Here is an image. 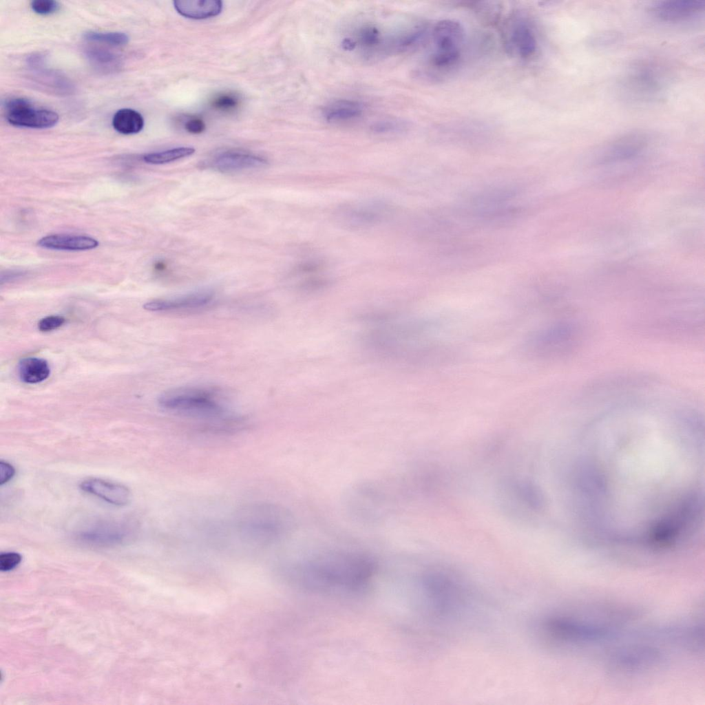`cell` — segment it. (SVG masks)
Masks as SVG:
<instances>
[{"mask_svg":"<svg viewBox=\"0 0 705 705\" xmlns=\"http://www.w3.org/2000/svg\"><path fill=\"white\" fill-rule=\"evenodd\" d=\"M374 559L366 554L330 550L308 556L295 569L297 582L306 590L331 595H355L365 590L376 573Z\"/></svg>","mask_w":705,"mask_h":705,"instance_id":"obj_1","label":"cell"},{"mask_svg":"<svg viewBox=\"0 0 705 705\" xmlns=\"http://www.w3.org/2000/svg\"><path fill=\"white\" fill-rule=\"evenodd\" d=\"M343 506L353 520L364 525H376L392 516L399 503L390 483L364 480L346 490Z\"/></svg>","mask_w":705,"mask_h":705,"instance_id":"obj_2","label":"cell"},{"mask_svg":"<svg viewBox=\"0 0 705 705\" xmlns=\"http://www.w3.org/2000/svg\"><path fill=\"white\" fill-rule=\"evenodd\" d=\"M432 50L429 63L440 74L453 70L462 54L465 31L462 25L453 19L438 21L430 32Z\"/></svg>","mask_w":705,"mask_h":705,"instance_id":"obj_3","label":"cell"},{"mask_svg":"<svg viewBox=\"0 0 705 705\" xmlns=\"http://www.w3.org/2000/svg\"><path fill=\"white\" fill-rule=\"evenodd\" d=\"M240 523L249 534L270 539L289 534L295 526L292 514L286 508L273 504L255 505L244 509Z\"/></svg>","mask_w":705,"mask_h":705,"instance_id":"obj_4","label":"cell"},{"mask_svg":"<svg viewBox=\"0 0 705 705\" xmlns=\"http://www.w3.org/2000/svg\"><path fill=\"white\" fill-rule=\"evenodd\" d=\"M162 409L189 416L214 418L222 415L224 408L213 393L200 388L168 391L158 399Z\"/></svg>","mask_w":705,"mask_h":705,"instance_id":"obj_5","label":"cell"},{"mask_svg":"<svg viewBox=\"0 0 705 705\" xmlns=\"http://www.w3.org/2000/svg\"><path fill=\"white\" fill-rule=\"evenodd\" d=\"M135 534V526L129 520H98L83 525L76 533L77 539L95 547L116 546L129 541Z\"/></svg>","mask_w":705,"mask_h":705,"instance_id":"obj_6","label":"cell"},{"mask_svg":"<svg viewBox=\"0 0 705 705\" xmlns=\"http://www.w3.org/2000/svg\"><path fill=\"white\" fill-rule=\"evenodd\" d=\"M6 117L14 126L32 129H46L54 126L59 120L56 112L34 107L28 99L12 98L5 105Z\"/></svg>","mask_w":705,"mask_h":705,"instance_id":"obj_7","label":"cell"},{"mask_svg":"<svg viewBox=\"0 0 705 705\" xmlns=\"http://www.w3.org/2000/svg\"><path fill=\"white\" fill-rule=\"evenodd\" d=\"M505 31V44L509 53L520 59H529L538 50L536 32L529 20L523 15L512 18Z\"/></svg>","mask_w":705,"mask_h":705,"instance_id":"obj_8","label":"cell"},{"mask_svg":"<svg viewBox=\"0 0 705 705\" xmlns=\"http://www.w3.org/2000/svg\"><path fill=\"white\" fill-rule=\"evenodd\" d=\"M705 1L700 0H670L654 4L651 12L666 22H681L693 19L704 12Z\"/></svg>","mask_w":705,"mask_h":705,"instance_id":"obj_9","label":"cell"},{"mask_svg":"<svg viewBox=\"0 0 705 705\" xmlns=\"http://www.w3.org/2000/svg\"><path fill=\"white\" fill-rule=\"evenodd\" d=\"M646 138L642 134L631 133L607 144L600 151V162L609 163L631 158L646 147Z\"/></svg>","mask_w":705,"mask_h":705,"instance_id":"obj_10","label":"cell"},{"mask_svg":"<svg viewBox=\"0 0 705 705\" xmlns=\"http://www.w3.org/2000/svg\"><path fill=\"white\" fill-rule=\"evenodd\" d=\"M80 488L88 494L114 505H125L131 499V492L127 487L101 478L85 479L81 483Z\"/></svg>","mask_w":705,"mask_h":705,"instance_id":"obj_11","label":"cell"},{"mask_svg":"<svg viewBox=\"0 0 705 705\" xmlns=\"http://www.w3.org/2000/svg\"><path fill=\"white\" fill-rule=\"evenodd\" d=\"M213 297L211 292L199 291L172 298L151 300L146 302L143 307L153 312L195 309L207 305Z\"/></svg>","mask_w":705,"mask_h":705,"instance_id":"obj_12","label":"cell"},{"mask_svg":"<svg viewBox=\"0 0 705 705\" xmlns=\"http://www.w3.org/2000/svg\"><path fill=\"white\" fill-rule=\"evenodd\" d=\"M267 160L255 154L241 150L224 151L212 160V166L222 172H232L246 169L263 167Z\"/></svg>","mask_w":705,"mask_h":705,"instance_id":"obj_13","label":"cell"},{"mask_svg":"<svg viewBox=\"0 0 705 705\" xmlns=\"http://www.w3.org/2000/svg\"><path fill=\"white\" fill-rule=\"evenodd\" d=\"M173 5L176 12L191 19H207L218 15L222 10L220 0H176Z\"/></svg>","mask_w":705,"mask_h":705,"instance_id":"obj_14","label":"cell"},{"mask_svg":"<svg viewBox=\"0 0 705 705\" xmlns=\"http://www.w3.org/2000/svg\"><path fill=\"white\" fill-rule=\"evenodd\" d=\"M37 244L49 249L84 251L96 248L98 242L96 239L86 235L54 234L41 238Z\"/></svg>","mask_w":705,"mask_h":705,"instance_id":"obj_15","label":"cell"},{"mask_svg":"<svg viewBox=\"0 0 705 705\" xmlns=\"http://www.w3.org/2000/svg\"><path fill=\"white\" fill-rule=\"evenodd\" d=\"M626 88L631 94L646 98L657 92L660 83L654 70L642 66L632 71L626 81Z\"/></svg>","mask_w":705,"mask_h":705,"instance_id":"obj_16","label":"cell"},{"mask_svg":"<svg viewBox=\"0 0 705 705\" xmlns=\"http://www.w3.org/2000/svg\"><path fill=\"white\" fill-rule=\"evenodd\" d=\"M363 112L364 106L359 101L338 99L327 104L322 109V115L328 122H345L357 118Z\"/></svg>","mask_w":705,"mask_h":705,"instance_id":"obj_17","label":"cell"},{"mask_svg":"<svg viewBox=\"0 0 705 705\" xmlns=\"http://www.w3.org/2000/svg\"><path fill=\"white\" fill-rule=\"evenodd\" d=\"M85 56L94 69L105 74L116 72L123 65L118 54L103 48L90 47L85 50Z\"/></svg>","mask_w":705,"mask_h":705,"instance_id":"obj_18","label":"cell"},{"mask_svg":"<svg viewBox=\"0 0 705 705\" xmlns=\"http://www.w3.org/2000/svg\"><path fill=\"white\" fill-rule=\"evenodd\" d=\"M18 372L23 382L37 383L49 377L50 369L48 362L43 359L26 357L19 363Z\"/></svg>","mask_w":705,"mask_h":705,"instance_id":"obj_19","label":"cell"},{"mask_svg":"<svg viewBox=\"0 0 705 705\" xmlns=\"http://www.w3.org/2000/svg\"><path fill=\"white\" fill-rule=\"evenodd\" d=\"M112 125L114 129L120 134H134L143 129L144 118L138 112L130 108H123L114 114Z\"/></svg>","mask_w":705,"mask_h":705,"instance_id":"obj_20","label":"cell"},{"mask_svg":"<svg viewBox=\"0 0 705 705\" xmlns=\"http://www.w3.org/2000/svg\"><path fill=\"white\" fill-rule=\"evenodd\" d=\"M344 218L351 224H368L376 222L383 213V207L377 204H364L345 209Z\"/></svg>","mask_w":705,"mask_h":705,"instance_id":"obj_21","label":"cell"},{"mask_svg":"<svg viewBox=\"0 0 705 705\" xmlns=\"http://www.w3.org/2000/svg\"><path fill=\"white\" fill-rule=\"evenodd\" d=\"M429 36L424 26H417L397 36L392 43L395 50L405 52L420 46Z\"/></svg>","mask_w":705,"mask_h":705,"instance_id":"obj_22","label":"cell"},{"mask_svg":"<svg viewBox=\"0 0 705 705\" xmlns=\"http://www.w3.org/2000/svg\"><path fill=\"white\" fill-rule=\"evenodd\" d=\"M34 69L39 71L36 72V76L39 83L60 94H65L72 92L73 86L71 82L59 73L44 70L42 65Z\"/></svg>","mask_w":705,"mask_h":705,"instance_id":"obj_23","label":"cell"},{"mask_svg":"<svg viewBox=\"0 0 705 705\" xmlns=\"http://www.w3.org/2000/svg\"><path fill=\"white\" fill-rule=\"evenodd\" d=\"M195 149L190 147H180L145 154L143 160L147 163L160 165L175 161L192 155Z\"/></svg>","mask_w":705,"mask_h":705,"instance_id":"obj_24","label":"cell"},{"mask_svg":"<svg viewBox=\"0 0 705 705\" xmlns=\"http://www.w3.org/2000/svg\"><path fill=\"white\" fill-rule=\"evenodd\" d=\"M85 40L103 43L111 46H122L126 45L129 41V36L120 32H102L89 31L84 34Z\"/></svg>","mask_w":705,"mask_h":705,"instance_id":"obj_25","label":"cell"},{"mask_svg":"<svg viewBox=\"0 0 705 705\" xmlns=\"http://www.w3.org/2000/svg\"><path fill=\"white\" fill-rule=\"evenodd\" d=\"M517 493L520 498L525 501L531 507L537 509L543 504L541 493L536 486L530 483H519L516 486Z\"/></svg>","mask_w":705,"mask_h":705,"instance_id":"obj_26","label":"cell"},{"mask_svg":"<svg viewBox=\"0 0 705 705\" xmlns=\"http://www.w3.org/2000/svg\"><path fill=\"white\" fill-rule=\"evenodd\" d=\"M381 34L375 26L366 25L358 32V43L365 49L376 48L381 43Z\"/></svg>","mask_w":705,"mask_h":705,"instance_id":"obj_27","label":"cell"},{"mask_svg":"<svg viewBox=\"0 0 705 705\" xmlns=\"http://www.w3.org/2000/svg\"><path fill=\"white\" fill-rule=\"evenodd\" d=\"M408 124L401 120L384 119L377 121L371 125V129L377 134H390L406 129Z\"/></svg>","mask_w":705,"mask_h":705,"instance_id":"obj_28","label":"cell"},{"mask_svg":"<svg viewBox=\"0 0 705 705\" xmlns=\"http://www.w3.org/2000/svg\"><path fill=\"white\" fill-rule=\"evenodd\" d=\"M240 104L238 96L232 93H223L214 97L211 105L215 109L229 112L235 109Z\"/></svg>","mask_w":705,"mask_h":705,"instance_id":"obj_29","label":"cell"},{"mask_svg":"<svg viewBox=\"0 0 705 705\" xmlns=\"http://www.w3.org/2000/svg\"><path fill=\"white\" fill-rule=\"evenodd\" d=\"M32 10L39 15H50L57 12L59 3L54 0H34L31 1Z\"/></svg>","mask_w":705,"mask_h":705,"instance_id":"obj_30","label":"cell"},{"mask_svg":"<svg viewBox=\"0 0 705 705\" xmlns=\"http://www.w3.org/2000/svg\"><path fill=\"white\" fill-rule=\"evenodd\" d=\"M21 556L17 552H5L0 555V569L8 571L16 567L21 561Z\"/></svg>","mask_w":705,"mask_h":705,"instance_id":"obj_31","label":"cell"},{"mask_svg":"<svg viewBox=\"0 0 705 705\" xmlns=\"http://www.w3.org/2000/svg\"><path fill=\"white\" fill-rule=\"evenodd\" d=\"M64 322V317L59 315H51L41 319L38 323V328L41 331H50L59 328Z\"/></svg>","mask_w":705,"mask_h":705,"instance_id":"obj_32","label":"cell"},{"mask_svg":"<svg viewBox=\"0 0 705 705\" xmlns=\"http://www.w3.org/2000/svg\"><path fill=\"white\" fill-rule=\"evenodd\" d=\"M185 129L189 133L199 134L205 130L206 124L202 118L193 117L185 122Z\"/></svg>","mask_w":705,"mask_h":705,"instance_id":"obj_33","label":"cell"},{"mask_svg":"<svg viewBox=\"0 0 705 705\" xmlns=\"http://www.w3.org/2000/svg\"><path fill=\"white\" fill-rule=\"evenodd\" d=\"M15 474L14 467L9 463L1 461L0 462V485L7 483Z\"/></svg>","mask_w":705,"mask_h":705,"instance_id":"obj_34","label":"cell"},{"mask_svg":"<svg viewBox=\"0 0 705 705\" xmlns=\"http://www.w3.org/2000/svg\"><path fill=\"white\" fill-rule=\"evenodd\" d=\"M357 42L355 39L351 38H346L341 43V46L344 50H352L356 47Z\"/></svg>","mask_w":705,"mask_h":705,"instance_id":"obj_35","label":"cell"}]
</instances>
